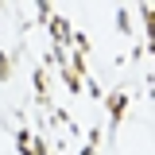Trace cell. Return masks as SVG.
<instances>
[{"instance_id": "obj_1", "label": "cell", "mask_w": 155, "mask_h": 155, "mask_svg": "<svg viewBox=\"0 0 155 155\" xmlns=\"http://www.w3.org/2000/svg\"><path fill=\"white\" fill-rule=\"evenodd\" d=\"M51 35H54L58 47H66V43H74V35H70V23L62 16H51Z\"/></svg>"}, {"instance_id": "obj_2", "label": "cell", "mask_w": 155, "mask_h": 155, "mask_svg": "<svg viewBox=\"0 0 155 155\" xmlns=\"http://www.w3.org/2000/svg\"><path fill=\"white\" fill-rule=\"evenodd\" d=\"M124 109H128V93H109V120L113 124H120V116H124Z\"/></svg>"}, {"instance_id": "obj_3", "label": "cell", "mask_w": 155, "mask_h": 155, "mask_svg": "<svg viewBox=\"0 0 155 155\" xmlns=\"http://www.w3.org/2000/svg\"><path fill=\"white\" fill-rule=\"evenodd\" d=\"M12 62H16L12 51H0V81H8V78H12Z\"/></svg>"}, {"instance_id": "obj_4", "label": "cell", "mask_w": 155, "mask_h": 155, "mask_svg": "<svg viewBox=\"0 0 155 155\" xmlns=\"http://www.w3.org/2000/svg\"><path fill=\"white\" fill-rule=\"evenodd\" d=\"M116 27H120V31H124V35H128V31H132V16H128V12H124V8H120V12H116Z\"/></svg>"}, {"instance_id": "obj_5", "label": "cell", "mask_w": 155, "mask_h": 155, "mask_svg": "<svg viewBox=\"0 0 155 155\" xmlns=\"http://www.w3.org/2000/svg\"><path fill=\"white\" fill-rule=\"evenodd\" d=\"M31 155H51V147H47V140H39V143H31Z\"/></svg>"}, {"instance_id": "obj_6", "label": "cell", "mask_w": 155, "mask_h": 155, "mask_svg": "<svg viewBox=\"0 0 155 155\" xmlns=\"http://www.w3.org/2000/svg\"><path fill=\"white\" fill-rule=\"evenodd\" d=\"M81 155H97V143H85V147H81Z\"/></svg>"}]
</instances>
